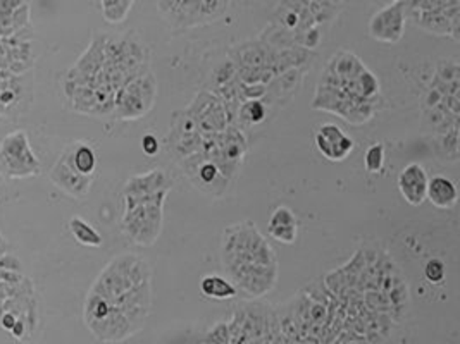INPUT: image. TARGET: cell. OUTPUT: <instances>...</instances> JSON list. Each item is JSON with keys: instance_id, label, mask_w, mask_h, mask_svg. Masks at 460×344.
Instances as JSON below:
<instances>
[{"instance_id": "23", "label": "cell", "mask_w": 460, "mask_h": 344, "mask_svg": "<svg viewBox=\"0 0 460 344\" xmlns=\"http://www.w3.org/2000/svg\"><path fill=\"white\" fill-rule=\"evenodd\" d=\"M142 148L146 155H155L159 152V141L153 135H145L142 139Z\"/></svg>"}, {"instance_id": "13", "label": "cell", "mask_w": 460, "mask_h": 344, "mask_svg": "<svg viewBox=\"0 0 460 344\" xmlns=\"http://www.w3.org/2000/svg\"><path fill=\"white\" fill-rule=\"evenodd\" d=\"M326 69L335 74L342 83H345V81H353L355 78H359L366 71V67L362 66V62L353 54L342 52L329 60V66Z\"/></svg>"}, {"instance_id": "5", "label": "cell", "mask_w": 460, "mask_h": 344, "mask_svg": "<svg viewBox=\"0 0 460 344\" xmlns=\"http://www.w3.org/2000/svg\"><path fill=\"white\" fill-rule=\"evenodd\" d=\"M316 146L328 160H345L353 150V139L336 124H322L316 135Z\"/></svg>"}, {"instance_id": "8", "label": "cell", "mask_w": 460, "mask_h": 344, "mask_svg": "<svg viewBox=\"0 0 460 344\" xmlns=\"http://www.w3.org/2000/svg\"><path fill=\"white\" fill-rule=\"evenodd\" d=\"M88 329L100 341H111V343L126 339V337L133 334L128 319L122 315V312L116 305L112 306L107 317H104L102 320H97V322L88 323Z\"/></svg>"}, {"instance_id": "12", "label": "cell", "mask_w": 460, "mask_h": 344, "mask_svg": "<svg viewBox=\"0 0 460 344\" xmlns=\"http://www.w3.org/2000/svg\"><path fill=\"white\" fill-rule=\"evenodd\" d=\"M426 198L432 205L439 207V209H450V207L457 203L459 192H457V186L450 179L443 178V176H435V178L428 181Z\"/></svg>"}, {"instance_id": "17", "label": "cell", "mask_w": 460, "mask_h": 344, "mask_svg": "<svg viewBox=\"0 0 460 344\" xmlns=\"http://www.w3.org/2000/svg\"><path fill=\"white\" fill-rule=\"evenodd\" d=\"M69 231L74 236V240L80 244L85 246H102V236L90 226L88 222H85L80 217H73L69 220Z\"/></svg>"}, {"instance_id": "21", "label": "cell", "mask_w": 460, "mask_h": 344, "mask_svg": "<svg viewBox=\"0 0 460 344\" xmlns=\"http://www.w3.org/2000/svg\"><path fill=\"white\" fill-rule=\"evenodd\" d=\"M197 176H199L200 179V185L202 186H209L212 185V183H216L217 179H221V181H228L226 178H223V174H221L219 170H217V167L214 165L212 162H209V160H204L202 165L197 169Z\"/></svg>"}, {"instance_id": "16", "label": "cell", "mask_w": 460, "mask_h": 344, "mask_svg": "<svg viewBox=\"0 0 460 344\" xmlns=\"http://www.w3.org/2000/svg\"><path fill=\"white\" fill-rule=\"evenodd\" d=\"M200 289L207 298L214 299H230L237 296V288L231 284L228 279L221 277V275H207L200 282Z\"/></svg>"}, {"instance_id": "15", "label": "cell", "mask_w": 460, "mask_h": 344, "mask_svg": "<svg viewBox=\"0 0 460 344\" xmlns=\"http://www.w3.org/2000/svg\"><path fill=\"white\" fill-rule=\"evenodd\" d=\"M450 4V2H448ZM412 11V21L419 26V28L426 30L429 33H435V35H450V19L443 14L441 11H429V12H422V11H415V9H410Z\"/></svg>"}, {"instance_id": "22", "label": "cell", "mask_w": 460, "mask_h": 344, "mask_svg": "<svg viewBox=\"0 0 460 344\" xmlns=\"http://www.w3.org/2000/svg\"><path fill=\"white\" fill-rule=\"evenodd\" d=\"M445 274H446L445 264H443L439 258H431V260H428V264H426L424 267V275L431 284H439V282H443Z\"/></svg>"}, {"instance_id": "1", "label": "cell", "mask_w": 460, "mask_h": 344, "mask_svg": "<svg viewBox=\"0 0 460 344\" xmlns=\"http://www.w3.org/2000/svg\"><path fill=\"white\" fill-rule=\"evenodd\" d=\"M169 190L153 193L149 196V202L126 209L122 217V231L126 236L131 238L136 244L149 246L157 240L162 226V205Z\"/></svg>"}, {"instance_id": "4", "label": "cell", "mask_w": 460, "mask_h": 344, "mask_svg": "<svg viewBox=\"0 0 460 344\" xmlns=\"http://www.w3.org/2000/svg\"><path fill=\"white\" fill-rule=\"evenodd\" d=\"M168 8L162 11H169L173 19L183 25H199V23L214 21L223 12H226L228 2H162Z\"/></svg>"}, {"instance_id": "7", "label": "cell", "mask_w": 460, "mask_h": 344, "mask_svg": "<svg viewBox=\"0 0 460 344\" xmlns=\"http://www.w3.org/2000/svg\"><path fill=\"white\" fill-rule=\"evenodd\" d=\"M428 174L421 163H408L402 169L398 176V190L405 202L410 205L419 207L426 200V190H428Z\"/></svg>"}, {"instance_id": "2", "label": "cell", "mask_w": 460, "mask_h": 344, "mask_svg": "<svg viewBox=\"0 0 460 344\" xmlns=\"http://www.w3.org/2000/svg\"><path fill=\"white\" fill-rule=\"evenodd\" d=\"M155 91L157 87L152 74H145V76L142 74L126 84L122 90H119L118 97L114 98V111L118 112L119 117H140L152 107Z\"/></svg>"}, {"instance_id": "14", "label": "cell", "mask_w": 460, "mask_h": 344, "mask_svg": "<svg viewBox=\"0 0 460 344\" xmlns=\"http://www.w3.org/2000/svg\"><path fill=\"white\" fill-rule=\"evenodd\" d=\"M63 157L76 170L78 174L81 176H91V172L95 170V165H97L95 152L88 145H83V143H78L76 146L67 150Z\"/></svg>"}, {"instance_id": "24", "label": "cell", "mask_w": 460, "mask_h": 344, "mask_svg": "<svg viewBox=\"0 0 460 344\" xmlns=\"http://www.w3.org/2000/svg\"><path fill=\"white\" fill-rule=\"evenodd\" d=\"M16 319L12 315H6L4 319H2V325L6 327V329H9V330H14V327H16Z\"/></svg>"}, {"instance_id": "3", "label": "cell", "mask_w": 460, "mask_h": 344, "mask_svg": "<svg viewBox=\"0 0 460 344\" xmlns=\"http://www.w3.org/2000/svg\"><path fill=\"white\" fill-rule=\"evenodd\" d=\"M405 30V2H393L371 18L369 33L374 40L397 43Z\"/></svg>"}, {"instance_id": "9", "label": "cell", "mask_w": 460, "mask_h": 344, "mask_svg": "<svg viewBox=\"0 0 460 344\" xmlns=\"http://www.w3.org/2000/svg\"><path fill=\"white\" fill-rule=\"evenodd\" d=\"M50 179H52L59 188H63L64 192L76 196V198H81V196L87 195L91 185V176L78 174L76 170L66 162L64 157H61L59 162H57L56 165H54V169L50 170Z\"/></svg>"}, {"instance_id": "18", "label": "cell", "mask_w": 460, "mask_h": 344, "mask_svg": "<svg viewBox=\"0 0 460 344\" xmlns=\"http://www.w3.org/2000/svg\"><path fill=\"white\" fill-rule=\"evenodd\" d=\"M131 5V0H104L102 2V12H104V18L109 23H121L128 16Z\"/></svg>"}, {"instance_id": "6", "label": "cell", "mask_w": 460, "mask_h": 344, "mask_svg": "<svg viewBox=\"0 0 460 344\" xmlns=\"http://www.w3.org/2000/svg\"><path fill=\"white\" fill-rule=\"evenodd\" d=\"M207 102H202V98L197 97L190 108V115L195 126H199L204 131L219 133L226 128V111L223 108L221 102L217 98L210 97L206 93Z\"/></svg>"}, {"instance_id": "20", "label": "cell", "mask_w": 460, "mask_h": 344, "mask_svg": "<svg viewBox=\"0 0 460 344\" xmlns=\"http://www.w3.org/2000/svg\"><path fill=\"white\" fill-rule=\"evenodd\" d=\"M364 163H366L367 172H371V174H377V172L383 169V163H384L383 145L376 143V145L369 146V150L366 152V160H364Z\"/></svg>"}, {"instance_id": "11", "label": "cell", "mask_w": 460, "mask_h": 344, "mask_svg": "<svg viewBox=\"0 0 460 344\" xmlns=\"http://www.w3.org/2000/svg\"><path fill=\"white\" fill-rule=\"evenodd\" d=\"M267 231L276 241L285 244L295 243L296 240V219L292 214V210L286 207H278L272 212L271 219H269Z\"/></svg>"}, {"instance_id": "10", "label": "cell", "mask_w": 460, "mask_h": 344, "mask_svg": "<svg viewBox=\"0 0 460 344\" xmlns=\"http://www.w3.org/2000/svg\"><path fill=\"white\" fill-rule=\"evenodd\" d=\"M171 179L168 178L164 170H150L149 174L135 176L126 183L124 196L138 198V196L153 195V193L162 192V190H171Z\"/></svg>"}, {"instance_id": "19", "label": "cell", "mask_w": 460, "mask_h": 344, "mask_svg": "<svg viewBox=\"0 0 460 344\" xmlns=\"http://www.w3.org/2000/svg\"><path fill=\"white\" fill-rule=\"evenodd\" d=\"M240 117L243 121L250 122V124H257L262 122L265 117V105L259 100H248L241 105Z\"/></svg>"}]
</instances>
